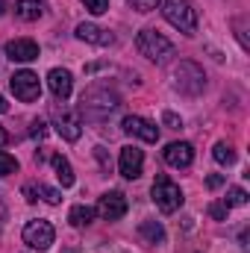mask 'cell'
Here are the masks:
<instances>
[{
  "label": "cell",
  "instance_id": "603a6c76",
  "mask_svg": "<svg viewBox=\"0 0 250 253\" xmlns=\"http://www.w3.org/2000/svg\"><path fill=\"white\" fill-rule=\"evenodd\" d=\"M209 218H215V221H227V212H230V206L221 200V203H209Z\"/></svg>",
  "mask_w": 250,
  "mask_h": 253
},
{
  "label": "cell",
  "instance_id": "e0dca14e",
  "mask_svg": "<svg viewBox=\"0 0 250 253\" xmlns=\"http://www.w3.org/2000/svg\"><path fill=\"white\" fill-rule=\"evenodd\" d=\"M138 233H141V239H144L147 245H162V242H165V227H162L159 221H141Z\"/></svg>",
  "mask_w": 250,
  "mask_h": 253
},
{
  "label": "cell",
  "instance_id": "5b68a950",
  "mask_svg": "<svg viewBox=\"0 0 250 253\" xmlns=\"http://www.w3.org/2000/svg\"><path fill=\"white\" fill-rule=\"evenodd\" d=\"M9 88L21 103H33L42 97V80L33 71H15V77L9 80Z\"/></svg>",
  "mask_w": 250,
  "mask_h": 253
},
{
  "label": "cell",
  "instance_id": "2e32d148",
  "mask_svg": "<svg viewBox=\"0 0 250 253\" xmlns=\"http://www.w3.org/2000/svg\"><path fill=\"white\" fill-rule=\"evenodd\" d=\"M68 221H71V227H88V224L94 221V206H85V203L71 206Z\"/></svg>",
  "mask_w": 250,
  "mask_h": 253
},
{
  "label": "cell",
  "instance_id": "44dd1931",
  "mask_svg": "<svg viewBox=\"0 0 250 253\" xmlns=\"http://www.w3.org/2000/svg\"><path fill=\"white\" fill-rule=\"evenodd\" d=\"M224 203H227L230 209H233V206H245V203H248V191H245V189H239V186H233V189L227 191Z\"/></svg>",
  "mask_w": 250,
  "mask_h": 253
},
{
  "label": "cell",
  "instance_id": "484cf974",
  "mask_svg": "<svg viewBox=\"0 0 250 253\" xmlns=\"http://www.w3.org/2000/svg\"><path fill=\"white\" fill-rule=\"evenodd\" d=\"M159 3H162V0H129V6H132L135 12H153Z\"/></svg>",
  "mask_w": 250,
  "mask_h": 253
},
{
  "label": "cell",
  "instance_id": "52a82bcc",
  "mask_svg": "<svg viewBox=\"0 0 250 253\" xmlns=\"http://www.w3.org/2000/svg\"><path fill=\"white\" fill-rule=\"evenodd\" d=\"M94 215H100L103 221H121L126 215V197L121 191H106V194L97 200Z\"/></svg>",
  "mask_w": 250,
  "mask_h": 253
},
{
  "label": "cell",
  "instance_id": "ac0fdd59",
  "mask_svg": "<svg viewBox=\"0 0 250 253\" xmlns=\"http://www.w3.org/2000/svg\"><path fill=\"white\" fill-rule=\"evenodd\" d=\"M53 171H56V180H59V186L62 189H71L74 186V168H71V162L65 159V156H53Z\"/></svg>",
  "mask_w": 250,
  "mask_h": 253
},
{
  "label": "cell",
  "instance_id": "4316f807",
  "mask_svg": "<svg viewBox=\"0 0 250 253\" xmlns=\"http://www.w3.org/2000/svg\"><path fill=\"white\" fill-rule=\"evenodd\" d=\"M224 183H227L224 174H209V177H206V186H209V189H221Z\"/></svg>",
  "mask_w": 250,
  "mask_h": 253
},
{
  "label": "cell",
  "instance_id": "8fae6325",
  "mask_svg": "<svg viewBox=\"0 0 250 253\" xmlns=\"http://www.w3.org/2000/svg\"><path fill=\"white\" fill-rule=\"evenodd\" d=\"M162 156H165V162H168L171 168H188V165L194 162V147H191L188 141H171V144L162 150Z\"/></svg>",
  "mask_w": 250,
  "mask_h": 253
},
{
  "label": "cell",
  "instance_id": "7a4b0ae2",
  "mask_svg": "<svg viewBox=\"0 0 250 253\" xmlns=\"http://www.w3.org/2000/svg\"><path fill=\"white\" fill-rule=\"evenodd\" d=\"M162 15H165V21L174 30H180L186 36H194V30H197V9H194L191 0H162Z\"/></svg>",
  "mask_w": 250,
  "mask_h": 253
},
{
  "label": "cell",
  "instance_id": "9c48e42d",
  "mask_svg": "<svg viewBox=\"0 0 250 253\" xmlns=\"http://www.w3.org/2000/svg\"><path fill=\"white\" fill-rule=\"evenodd\" d=\"M121 129L129 132V135H138L141 141H159V126L153 124V121H147V118H138V115H126L124 121H121Z\"/></svg>",
  "mask_w": 250,
  "mask_h": 253
},
{
  "label": "cell",
  "instance_id": "cb8c5ba5",
  "mask_svg": "<svg viewBox=\"0 0 250 253\" xmlns=\"http://www.w3.org/2000/svg\"><path fill=\"white\" fill-rule=\"evenodd\" d=\"M85 3V9L91 12V15H103V12H109V0H83Z\"/></svg>",
  "mask_w": 250,
  "mask_h": 253
},
{
  "label": "cell",
  "instance_id": "3957f363",
  "mask_svg": "<svg viewBox=\"0 0 250 253\" xmlns=\"http://www.w3.org/2000/svg\"><path fill=\"white\" fill-rule=\"evenodd\" d=\"M150 194H153V203L159 206L162 215H174V212L183 206V189H180L171 177H165V174L156 177V183H153Z\"/></svg>",
  "mask_w": 250,
  "mask_h": 253
},
{
  "label": "cell",
  "instance_id": "f1b7e54d",
  "mask_svg": "<svg viewBox=\"0 0 250 253\" xmlns=\"http://www.w3.org/2000/svg\"><path fill=\"white\" fill-rule=\"evenodd\" d=\"M24 197H27V203H36L39 200V186H24Z\"/></svg>",
  "mask_w": 250,
  "mask_h": 253
},
{
  "label": "cell",
  "instance_id": "9a60e30c",
  "mask_svg": "<svg viewBox=\"0 0 250 253\" xmlns=\"http://www.w3.org/2000/svg\"><path fill=\"white\" fill-rule=\"evenodd\" d=\"M42 15H44L42 0H18L15 3V18H21V21H39Z\"/></svg>",
  "mask_w": 250,
  "mask_h": 253
},
{
  "label": "cell",
  "instance_id": "7c38bea8",
  "mask_svg": "<svg viewBox=\"0 0 250 253\" xmlns=\"http://www.w3.org/2000/svg\"><path fill=\"white\" fill-rule=\"evenodd\" d=\"M47 88L53 91L56 100H68L71 91H74V77H71V71H65V68H50V74H47Z\"/></svg>",
  "mask_w": 250,
  "mask_h": 253
},
{
  "label": "cell",
  "instance_id": "f546056e",
  "mask_svg": "<svg viewBox=\"0 0 250 253\" xmlns=\"http://www.w3.org/2000/svg\"><path fill=\"white\" fill-rule=\"evenodd\" d=\"M6 144H9V132L0 126V147H6Z\"/></svg>",
  "mask_w": 250,
  "mask_h": 253
},
{
  "label": "cell",
  "instance_id": "4dcf8cb0",
  "mask_svg": "<svg viewBox=\"0 0 250 253\" xmlns=\"http://www.w3.org/2000/svg\"><path fill=\"white\" fill-rule=\"evenodd\" d=\"M6 109H9V103H6V97H3V94H0V115H3V112H6Z\"/></svg>",
  "mask_w": 250,
  "mask_h": 253
},
{
  "label": "cell",
  "instance_id": "30bf717a",
  "mask_svg": "<svg viewBox=\"0 0 250 253\" xmlns=\"http://www.w3.org/2000/svg\"><path fill=\"white\" fill-rule=\"evenodd\" d=\"M3 53L12 62H33V59H39V44L33 39H15V42H6Z\"/></svg>",
  "mask_w": 250,
  "mask_h": 253
},
{
  "label": "cell",
  "instance_id": "6da1fadb",
  "mask_svg": "<svg viewBox=\"0 0 250 253\" xmlns=\"http://www.w3.org/2000/svg\"><path fill=\"white\" fill-rule=\"evenodd\" d=\"M135 50L144 59H150V62H156V65L171 62V56H174V44L162 33H156V30H141L135 36Z\"/></svg>",
  "mask_w": 250,
  "mask_h": 253
},
{
  "label": "cell",
  "instance_id": "ba28073f",
  "mask_svg": "<svg viewBox=\"0 0 250 253\" xmlns=\"http://www.w3.org/2000/svg\"><path fill=\"white\" fill-rule=\"evenodd\" d=\"M118 171H121V177H126V180H138V177H141V171H144V153H141L135 144L121 147Z\"/></svg>",
  "mask_w": 250,
  "mask_h": 253
},
{
  "label": "cell",
  "instance_id": "d6986e66",
  "mask_svg": "<svg viewBox=\"0 0 250 253\" xmlns=\"http://www.w3.org/2000/svg\"><path fill=\"white\" fill-rule=\"evenodd\" d=\"M212 156H215L218 165H233V162H236V150H233L227 141H218V144L212 147Z\"/></svg>",
  "mask_w": 250,
  "mask_h": 253
},
{
  "label": "cell",
  "instance_id": "7402d4cb",
  "mask_svg": "<svg viewBox=\"0 0 250 253\" xmlns=\"http://www.w3.org/2000/svg\"><path fill=\"white\" fill-rule=\"evenodd\" d=\"M39 197H44L50 206H56V203L62 200V191H59V189H50V186H44V183H39Z\"/></svg>",
  "mask_w": 250,
  "mask_h": 253
},
{
  "label": "cell",
  "instance_id": "277c9868",
  "mask_svg": "<svg viewBox=\"0 0 250 253\" xmlns=\"http://www.w3.org/2000/svg\"><path fill=\"white\" fill-rule=\"evenodd\" d=\"M21 239H24V245H27L30 251H39V253H42V251H47V248L53 245L56 230H53V224H50V221L36 218V221H27V227H24Z\"/></svg>",
  "mask_w": 250,
  "mask_h": 253
},
{
  "label": "cell",
  "instance_id": "4fadbf2b",
  "mask_svg": "<svg viewBox=\"0 0 250 253\" xmlns=\"http://www.w3.org/2000/svg\"><path fill=\"white\" fill-rule=\"evenodd\" d=\"M77 39H80V42H88V44H97V47H106V44L115 42V36H112L109 30H103V27H97V24H88V21L77 24Z\"/></svg>",
  "mask_w": 250,
  "mask_h": 253
},
{
  "label": "cell",
  "instance_id": "83f0119b",
  "mask_svg": "<svg viewBox=\"0 0 250 253\" xmlns=\"http://www.w3.org/2000/svg\"><path fill=\"white\" fill-rule=\"evenodd\" d=\"M162 124L171 126V129H180V126H183V121H180V118H177L174 112H165V115H162Z\"/></svg>",
  "mask_w": 250,
  "mask_h": 253
},
{
  "label": "cell",
  "instance_id": "1f68e13d",
  "mask_svg": "<svg viewBox=\"0 0 250 253\" xmlns=\"http://www.w3.org/2000/svg\"><path fill=\"white\" fill-rule=\"evenodd\" d=\"M3 12H6V0H0V15H3Z\"/></svg>",
  "mask_w": 250,
  "mask_h": 253
},
{
  "label": "cell",
  "instance_id": "5bb4252c",
  "mask_svg": "<svg viewBox=\"0 0 250 253\" xmlns=\"http://www.w3.org/2000/svg\"><path fill=\"white\" fill-rule=\"evenodd\" d=\"M53 124H56V132L62 135L65 141H77L80 135H83V124H80V118L74 115V112H56V118H53Z\"/></svg>",
  "mask_w": 250,
  "mask_h": 253
},
{
  "label": "cell",
  "instance_id": "ffe728a7",
  "mask_svg": "<svg viewBox=\"0 0 250 253\" xmlns=\"http://www.w3.org/2000/svg\"><path fill=\"white\" fill-rule=\"evenodd\" d=\"M18 159L12 156V153H6V150H0V177H9V174H18Z\"/></svg>",
  "mask_w": 250,
  "mask_h": 253
},
{
  "label": "cell",
  "instance_id": "8992f818",
  "mask_svg": "<svg viewBox=\"0 0 250 253\" xmlns=\"http://www.w3.org/2000/svg\"><path fill=\"white\" fill-rule=\"evenodd\" d=\"M177 88L180 91H186V94H200L203 91V85H206V77H203V71L197 68L194 62H180L177 68Z\"/></svg>",
  "mask_w": 250,
  "mask_h": 253
},
{
  "label": "cell",
  "instance_id": "d4e9b609",
  "mask_svg": "<svg viewBox=\"0 0 250 253\" xmlns=\"http://www.w3.org/2000/svg\"><path fill=\"white\" fill-rule=\"evenodd\" d=\"M44 135H47V124H44V121H33V124H30V138H33V141H42Z\"/></svg>",
  "mask_w": 250,
  "mask_h": 253
}]
</instances>
